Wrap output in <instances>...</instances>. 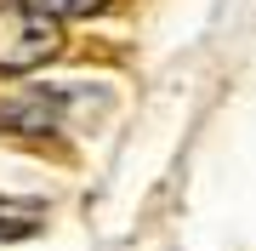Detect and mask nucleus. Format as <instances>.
<instances>
[{"label":"nucleus","mask_w":256,"mask_h":251,"mask_svg":"<svg viewBox=\"0 0 256 251\" xmlns=\"http://www.w3.org/2000/svg\"><path fill=\"white\" fill-rule=\"evenodd\" d=\"M68 92L52 86H0V126L6 131H57L68 120Z\"/></svg>","instance_id":"f03ea898"},{"label":"nucleus","mask_w":256,"mask_h":251,"mask_svg":"<svg viewBox=\"0 0 256 251\" xmlns=\"http://www.w3.org/2000/svg\"><path fill=\"white\" fill-rule=\"evenodd\" d=\"M63 52V18L28 6V0H0V75L40 69Z\"/></svg>","instance_id":"f257e3e1"},{"label":"nucleus","mask_w":256,"mask_h":251,"mask_svg":"<svg viewBox=\"0 0 256 251\" xmlns=\"http://www.w3.org/2000/svg\"><path fill=\"white\" fill-rule=\"evenodd\" d=\"M40 223H46V211H40L34 200H12V194H0V245L40 234Z\"/></svg>","instance_id":"7ed1b4c3"},{"label":"nucleus","mask_w":256,"mask_h":251,"mask_svg":"<svg viewBox=\"0 0 256 251\" xmlns=\"http://www.w3.org/2000/svg\"><path fill=\"white\" fill-rule=\"evenodd\" d=\"M28 6H40V12H52V18H97L108 0H28Z\"/></svg>","instance_id":"20e7f679"}]
</instances>
